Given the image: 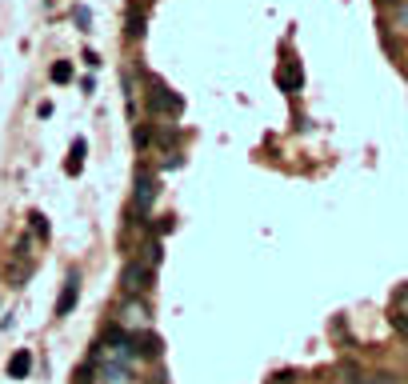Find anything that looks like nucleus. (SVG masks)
Wrapping results in <instances>:
<instances>
[{
  "label": "nucleus",
  "instance_id": "4468645a",
  "mask_svg": "<svg viewBox=\"0 0 408 384\" xmlns=\"http://www.w3.org/2000/svg\"><path fill=\"white\" fill-rule=\"evenodd\" d=\"M352 384H392L388 376H364V381H352Z\"/></svg>",
  "mask_w": 408,
  "mask_h": 384
},
{
  "label": "nucleus",
  "instance_id": "39448f33",
  "mask_svg": "<svg viewBox=\"0 0 408 384\" xmlns=\"http://www.w3.org/2000/svg\"><path fill=\"white\" fill-rule=\"evenodd\" d=\"M28 372H32V352H12V361H8V376H12V381H24V376H28Z\"/></svg>",
  "mask_w": 408,
  "mask_h": 384
},
{
  "label": "nucleus",
  "instance_id": "1a4fd4ad",
  "mask_svg": "<svg viewBox=\"0 0 408 384\" xmlns=\"http://www.w3.org/2000/svg\"><path fill=\"white\" fill-rule=\"evenodd\" d=\"M136 344H140V352H144V357H157V352H160V337H152V332L136 337Z\"/></svg>",
  "mask_w": 408,
  "mask_h": 384
},
{
  "label": "nucleus",
  "instance_id": "f257e3e1",
  "mask_svg": "<svg viewBox=\"0 0 408 384\" xmlns=\"http://www.w3.org/2000/svg\"><path fill=\"white\" fill-rule=\"evenodd\" d=\"M148 104H152V113H160V116H181V109H184V100L172 89H164V84H152Z\"/></svg>",
  "mask_w": 408,
  "mask_h": 384
},
{
  "label": "nucleus",
  "instance_id": "423d86ee",
  "mask_svg": "<svg viewBox=\"0 0 408 384\" xmlns=\"http://www.w3.org/2000/svg\"><path fill=\"white\" fill-rule=\"evenodd\" d=\"M280 84H284L288 92H296L300 84H304V72H300L296 60H284V68H280Z\"/></svg>",
  "mask_w": 408,
  "mask_h": 384
},
{
  "label": "nucleus",
  "instance_id": "9b49d317",
  "mask_svg": "<svg viewBox=\"0 0 408 384\" xmlns=\"http://www.w3.org/2000/svg\"><path fill=\"white\" fill-rule=\"evenodd\" d=\"M392 328L408 340V313H392Z\"/></svg>",
  "mask_w": 408,
  "mask_h": 384
},
{
  "label": "nucleus",
  "instance_id": "2eb2a0df",
  "mask_svg": "<svg viewBox=\"0 0 408 384\" xmlns=\"http://www.w3.org/2000/svg\"><path fill=\"white\" fill-rule=\"evenodd\" d=\"M76 384H84V381H76Z\"/></svg>",
  "mask_w": 408,
  "mask_h": 384
},
{
  "label": "nucleus",
  "instance_id": "f8f14e48",
  "mask_svg": "<svg viewBox=\"0 0 408 384\" xmlns=\"http://www.w3.org/2000/svg\"><path fill=\"white\" fill-rule=\"evenodd\" d=\"M28 221H32V228H36V236H48V221L41 216V212H32Z\"/></svg>",
  "mask_w": 408,
  "mask_h": 384
},
{
  "label": "nucleus",
  "instance_id": "f03ea898",
  "mask_svg": "<svg viewBox=\"0 0 408 384\" xmlns=\"http://www.w3.org/2000/svg\"><path fill=\"white\" fill-rule=\"evenodd\" d=\"M120 280H124V289H128L133 296H140L148 284H152V269H148V264H140V260H128Z\"/></svg>",
  "mask_w": 408,
  "mask_h": 384
},
{
  "label": "nucleus",
  "instance_id": "0eeeda50",
  "mask_svg": "<svg viewBox=\"0 0 408 384\" xmlns=\"http://www.w3.org/2000/svg\"><path fill=\"white\" fill-rule=\"evenodd\" d=\"M128 36H133V41H140V36H144V12H140V8H128Z\"/></svg>",
  "mask_w": 408,
  "mask_h": 384
},
{
  "label": "nucleus",
  "instance_id": "ddd939ff",
  "mask_svg": "<svg viewBox=\"0 0 408 384\" xmlns=\"http://www.w3.org/2000/svg\"><path fill=\"white\" fill-rule=\"evenodd\" d=\"M405 304H408V284H400V289H396V313H400Z\"/></svg>",
  "mask_w": 408,
  "mask_h": 384
},
{
  "label": "nucleus",
  "instance_id": "7ed1b4c3",
  "mask_svg": "<svg viewBox=\"0 0 408 384\" xmlns=\"http://www.w3.org/2000/svg\"><path fill=\"white\" fill-rule=\"evenodd\" d=\"M152 196H157V184H152L148 172H140V177H136V212H148V208H152Z\"/></svg>",
  "mask_w": 408,
  "mask_h": 384
},
{
  "label": "nucleus",
  "instance_id": "6e6552de",
  "mask_svg": "<svg viewBox=\"0 0 408 384\" xmlns=\"http://www.w3.org/2000/svg\"><path fill=\"white\" fill-rule=\"evenodd\" d=\"M80 164H84V140H72V153H68V172L76 177V172H80Z\"/></svg>",
  "mask_w": 408,
  "mask_h": 384
},
{
  "label": "nucleus",
  "instance_id": "9d476101",
  "mask_svg": "<svg viewBox=\"0 0 408 384\" xmlns=\"http://www.w3.org/2000/svg\"><path fill=\"white\" fill-rule=\"evenodd\" d=\"M52 80H56V84H68V80H72V65H68V60H56V65H52Z\"/></svg>",
  "mask_w": 408,
  "mask_h": 384
},
{
  "label": "nucleus",
  "instance_id": "20e7f679",
  "mask_svg": "<svg viewBox=\"0 0 408 384\" xmlns=\"http://www.w3.org/2000/svg\"><path fill=\"white\" fill-rule=\"evenodd\" d=\"M76 296H80V280H76V276H68L65 293H60V300H56V317H68V313L76 308Z\"/></svg>",
  "mask_w": 408,
  "mask_h": 384
}]
</instances>
